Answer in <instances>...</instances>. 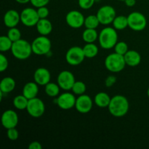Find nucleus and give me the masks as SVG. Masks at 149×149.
<instances>
[{
	"label": "nucleus",
	"instance_id": "f257e3e1",
	"mask_svg": "<svg viewBox=\"0 0 149 149\" xmlns=\"http://www.w3.org/2000/svg\"><path fill=\"white\" fill-rule=\"evenodd\" d=\"M130 109V103L127 98L122 95H116L111 99L108 107L109 111L114 117H122L127 113Z\"/></svg>",
	"mask_w": 149,
	"mask_h": 149
},
{
	"label": "nucleus",
	"instance_id": "f03ea898",
	"mask_svg": "<svg viewBox=\"0 0 149 149\" xmlns=\"http://www.w3.org/2000/svg\"><path fill=\"white\" fill-rule=\"evenodd\" d=\"M99 45L104 49L113 48L118 42V34L116 30L112 27H105L99 33Z\"/></svg>",
	"mask_w": 149,
	"mask_h": 149
},
{
	"label": "nucleus",
	"instance_id": "7ed1b4c3",
	"mask_svg": "<svg viewBox=\"0 0 149 149\" xmlns=\"http://www.w3.org/2000/svg\"><path fill=\"white\" fill-rule=\"evenodd\" d=\"M11 52L16 59L20 61L28 59L33 53L31 44L25 39H19L13 42L11 48Z\"/></svg>",
	"mask_w": 149,
	"mask_h": 149
},
{
	"label": "nucleus",
	"instance_id": "20e7f679",
	"mask_svg": "<svg viewBox=\"0 0 149 149\" xmlns=\"http://www.w3.org/2000/svg\"><path fill=\"white\" fill-rule=\"evenodd\" d=\"M126 65L124 55L116 52L109 54L105 59V66L106 69L111 73H118L122 71Z\"/></svg>",
	"mask_w": 149,
	"mask_h": 149
},
{
	"label": "nucleus",
	"instance_id": "39448f33",
	"mask_svg": "<svg viewBox=\"0 0 149 149\" xmlns=\"http://www.w3.org/2000/svg\"><path fill=\"white\" fill-rule=\"evenodd\" d=\"M33 53L37 55H48L51 51L52 43L47 36L40 35L33 40L31 43Z\"/></svg>",
	"mask_w": 149,
	"mask_h": 149
},
{
	"label": "nucleus",
	"instance_id": "423d86ee",
	"mask_svg": "<svg viewBox=\"0 0 149 149\" xmlns=\"http://www.w3.org/2000/svg\"><path fill=\"white\" fill-rule=\"evenodd\" d=\"M128 27L135 31H141L147 26V19L140 12H132L127 16Z\"/></svg>",
	"mask_w": 149,
	"mask_h": 149
},
{
	"label": "nucleus",
	"instance_id": "0eeeda50",
	"mask_svg": "<svg viewBox=\"0 0 149 149\" xmlns=\"http://www.w3.org/2000/svg\"><path fill=\"white\" fill-rule=\"evenodd\" d=\"M85 58L83 48L79 46L71 47L67 50L65 54V61L68 64L73 66L80 65Z\"/></svg>",
	"mask_w": 149,
	"mask_h": 149
},
{
	"label": "nucleus",
	"instance_id": "6e6552de",
	"mask_svg": "<svg viewBox=\"0 0 149 149\" xmlns=\"http://www.w3.org/2000/svg\"><path fill=\"white\" fill-rule=\"evenodd\" d=\"M96 15L100 24L107 26L113 23L116 16V13L115 9L112 6L104 5L99 8Z\"/></svg>",
	"mask_w": 149,
	"mask_h": 149
},
{
	"label": "nucleus",
	"instance_id": "1a4fd4ad",
	"mask_svg": "<svg viewBox=\"0 0 149 149\" xmlns=\"http://www.w3.org/2000/svg\"><path fill=\"white\" fill-rule=\"evenodd\" d=\"M39 19L37 10L32 7H26L20 13V22L27 27L36 26Z\"/></svg>",
	"mask_w": 149,
	"mask_h": 149
},
{
	"label": "nucleus",
	"instance_id": "9d476101",
	"mask_svg": "<svg viewBox=\"0 0 149 149\" xmlns=\"http://www.w3.org/2000/svg\"><path fill=\"white\" fill-rule=\"evenodd\" d=\"M28 113L33 118H39L45 113V105L39 97L30 99L26 108Z\"/></svg>",
	"mask_w": 149,
	"mask_h": 149
},
{
	"label": "nucleus",
	"instance_id": "9b49d317",
	"mask_svg": "<svg viewBox=\"0 0 149 149\" xmlns=\"http://www.w3.org/2000/svg\"><path fill=\"white\" fill-rule=\"evenodd\" d=\"M75 81L76 79L74 74H72V72L67 70L60 72L57 78V83L60 87L65 91L71 90Z\"/></svg>",
	"mask_w": 149,
	"mask_h": 149
},
{
	"label": "nucleus",
	"instance_id": "f8f14e48",
	"mask_svg": "<svg viewBox=\"0 0 149 149\" xmlns=\"http://www.w3.org/2000/svg\"><path fill=\"white\" fill-rule=\"evenodd\" d=\"M77 98L74 93L65 92L62 93L56 99V103L62 110H70L75 107Z\"/></svg>",
	"mask_w": 149,
	"mask_h": 149
},
{
	"label": "nucleus",
	"instance_id": "ddd939ff",
	"mask_svg": "<svg viewBox=\"0 0 149 149\" xmlns=\"http://www.w3.org/2000/svg\"><path fill=\"white\" fill-rule=\"evenodd\" d=\"M85 17L82 13L78 10H71L65 16L67 25L72 29H80L84 26Z\"/></svg>",
	"mask_w": 149,
	"mask_h": 149
},
{
	"label": "nucleus",
	"instance_id": "4468645a",
	"mask_svg": "<svg viewBox=\"0 0 149 149\" xmlns=\"http://www.w3.org/2000/svg\"><path fill=\"white\" fill-rule=\"evenodd\" d=\"M93 106V101L91 97L87 95H81L76 100L75 108L80 113H87L92 110Z\"/></svg>",
	"mask_w": 149,
	"mask_h": 149
},
{
	"label": "nucleus",
	"instance_id": "2eb2a0df",
	"mask_svg": "<svg viewBox=\"0 0 149 149\" xmlns=\"http://www.w3.org/2000/svg\"><path fill=\"white\" fill-rule=\"evenodd\" d=\"M18 121L19 119L17 113L11 109L6 110L1 115V125L7 130L16 127L18 124Z\"/></svg>",
	"mask_w": 149,
	"mask_h": 149
},
{
	"label": "nucleus",
	"instance_id": "dca6fc26",
	"mask_svg": "<svg viewBox=\"0 0 149 149\" xmlns=\"http://www.w3.org/2000/svg\"><path fill=\"white\" fill-rule=\"evenodd\" d=\"M50 72L45 67L38 68L33 74V80L39 85L45 86L50 82Z\"/></svg>",
	"mask_w": 149,
	"mask_h": 149
},
{
	"label": "nucleus",
	"instance_id": "f3484780",
	"mask_svg": "<svg viewBox=\"0 0 149 149\" xmlns=\"http://www.w3.org/2000/svg\"><path fill=\"white\" fill-rule=\"evenodd\" d=\"M3 20L6 27H16L20 22V14L15 10H9L4 14Z\"/></svg>",
	"mask_w": 149,
	"mask_h": 149
},
{
	"label": "nucleus",
	"instance_id": "a211bd4d",
	"mask_svg": "<svg viewBox=\"0 0 149 149\" xmlns=\"http://www.w3.org/2000/svg\"><path fill=\"white\" fill-rule=\"evenodd\" d=\"M39 93V84L35 81H29L23 86L22 94L27 97L29 100L34 98Z\"/></svg>",
	"mask_w": 149,
	"mask_h": 149
},
{
	"label": "nucleus",
	"instance_id": "6ab92c4d",
	"mask_svg": "<svg viewBox=\"0 0 149 149\" xmlns=\"http://www.w3.org/2000/svg\"><path fill=\"white\" fill-rule=\"evenodd\" d=\"M124 58L126 65L130 67L137 66L141 62V54L136 50H128L127 52L124 55Z\"/></svg>",
	"mask_w": 149,
	"mask_h": 149
},
{
	"label": "nucleus",
	"instance_id": "aec40b11",
	"mask_svg": "<svg viewBox=\"0 0 149 149\" xmlns=\"http://www.w3.org/2000/svg\"><path fill=\"white\" fill-rule=\"evenodd\" d=\"M38 33L42 36H48L52 31V24L47 18L39 19L36 25Z\"/></svg>",
	"mask_w": 149,
	"mask_h": 149
},
{
	"label": "nucleus",
	"instance_id": "412c9836",
	"mask_svg": "<svg viewBox=\"0 0 149 149\" xmlns=\"http://www.w3.org/2000/svg\"><path fill=\"white\" fill-rule=\"evenodd\" d=\"M15 81L10 77H4L0 82V91L7 95L11 93L15 88Z\"/></svg>",
	"mask_w": 149,
	"mask_h": 149
},
{
	"label": "nucleus",
	"instance_id": "4be33fe9",
	"mask_svg": "<svg viewBox=\"0 0 149 149\" xmlns=\"http://www.w3.org/2000/svg\"><path fill=\"white\" fill-rule=\"evenodd\" d=\"M111 97L106 93L100 92L97 93L94 97V103L99 108H108Z\"/></svg>",
	"mask_w": 149,
	"mask_h": 149
},
{
	"label": "nucleus",
	"instance_id": "5701e85b",
	"mask_svg": "<svg viewBox=\"0 0 149 149\" xmlns=\"http://www.w3.org/2000/svg\"><path fill=\"white\" fill-rule=\"evenodd\" d=\"M98 33L94 29H86L82 33V39L86 43H94L98 39Z\"/></svg>",
	"mask_w": 149,
	"mask_h": 149
},
{
	"label": "nucleus",
	"instance_id": "b1692460",
	"mask_svg": "<svg viewBox=\"0 0 149 149\" xmlns=\"http://www.w3.org/2000/svg\"><path fill=\"white\" fill-rule=\"evenodd\" d=\"M29 100V99L25 97L23 94L15 96L13 99V106L17 110H26Z\"/></svg>",
	"mask_w": 149,
	"mask_h": 149
},
{
	"label": "nucleus",
	"instance_id": "393cba45",
	"mask_svg": "<svg viewBox=\"0 0 149 149\" xmlns=\"http://www.w3.org/2000/svg\"><path fill=\"white\" fill-rule=\"evenodd\" d=\"M113 27L116 30L122 31L128 27V20L127 17L125 15H118L113 20Z\"/></svg>",
	"mask_w": 149,
	"mask_h": 149
},
{
	"label": "nucleus",
	"instance_id": "a878e982",
	"mask_svg": "<svg viewBox=\"0 0 149 149\" xmlns=\"http://www.w3.org/2000/svg\"><path fill=\"white\" fill-rule=\"evenodd\" d=\"M84 55L87 58H93L98 54V47L94 43H86V45L83 47Z\"/></svg>",
	"mask_w": 149,
	"mask_h": 149
},
{
	"label": "nucleus",
	"instance_id": "bb28decb",
	"mask_svg": "<svg viewBox=\"0 0 149 149\" xmlns=\"http://www.w3.org/2000/svg\"><path fill=\"white\" fill-rule=\"evenodd\" d=\"M61 87L58 83L49 82L45 86V92L47 95L50 97H55L60 94Z\"/></svg>",
	"mask_w": 149,
	"mask_h": 149
},
{
	"label": "nucleus",
	"instance_id": "cd10ccee",
	"mask_svg": "<svg viewBox=\"0 0 149 149\" xmlns=\"http://www.w3.org/2000/svg\"><path fill=\"white\" fill-rule=\"evenodd\" d=\"M99 24H100V21L96 15H90L85 17L84 26H85L86 29H96L98 27Z\"/></svg>",
	"mask_w": 149,
	"mask_h": 149
},
{
	"label": "nucleus",
	"instance_id": "c85d7f7f",
	"mask_svg": "<svg viewBox=\"0 0 149 149\" xmlns=\"http://www.w3.org/2000/svg\"><path fill=\"white\" fill-rule=\"evenodd\" d=\"M13 42L7 36H1L0 37V51L5 52L11 50Z\"/></svg>",
	"mask_w": 149,
	"mask_h": 149
},
{
	"label": "nucleus",
	"instance_id": "c756f323",
	"mask_svg": "<svg viewBox=\"0 0 149 149\" xmlns=\"http://www.w3.org/2000/svg\"><path fill=\"white\" fill-rule=\"evenodd\" d=\"M86 90H87L86 84L81 81H76L71 88L72 93L76 95H81L84 94Z\"/></svg>",
	"mask_w": 149,
	"mask_h": 149
},
{
	"label": "nucleus",
	"instance_id": "7c9ffc66",
	"mask_svg": "<svg viewBox=\"0 0 149 149\" xmlns=\"http://www.w3.org/2000/svg\"><path fill=\"white\" fill-rule=\"evenodd\" d=\"M7 36L13 41V42L19 40L21 39V32L17 28L13 27L9 29L8 32H7Z\"/></svg>",
	"mask_w": 149,
	"mask_h": 149
},
{
	"label": "nucleus",
	"instance_id": "2f4dec72",
	"mask_svg": "<svg viewBox=\"0 0 149 149\" xmlns=\"http://www.w3.org/2000/svg\"><path fill=\"white\" fill-rule=\"evenodd\" d=\"M113 48L115 52L122 55H125L129 50L127 44L125 42H118Z\"/></svg>",
	"mask_w": 149,
	"mask_h": 149
},
{
	"label": "nucleus",
	"instance_id": "473e14b6",
	"mask_svg": "<svg viewBox=\"0 0 149 149\" xmlns=\"http://www.w3.org/2000/svg\"><path fill=\"white\" fill-rule=\"evenodd\" d=\"M96 0H78V4L82 10H89L94 5Z\"/></svg>",
	"mask_w": 149,
	"mask_h": 149
},
{
	"label": "nucleus",
	"instance_id": "72a5a7b5",
	"mask_svg": "<svg viewBox=\"0 0 149 149\" xmlns=\"http://www.w3.org/2000/svg\"><path fill=\"white\" fill-rule=\"evenodd\" d=\"M7 135L8 139L10 140V141H16V140L18 139V137H19L18 130L16 129V127L10 128V129L7 130Z\"/></svg>",
	"mask_w": 149,
	"mask_h": 149
},
{
	"label": "nucleus",
	"instance_id": "f704fd0d",
	"mask_svg": "<svg viewBox=\"0 0 149 149\" xmlns=\"http://www.w3.org/2000/svg\"><path fill=\"white\" fill-rule=\"evenodd\" d=\"M8 59H7V57L1 52V53L0 54V71H1V72H4V71H6V70L7 69V68H8Z\"/></svg>",
	"mask_w": 149,
	"mask_h": 149
},
{
	"label": "nucleus",
	"instance_id": "c9c22d12",
	"mask_svg": "<svg viewBox=\"0 0 149 149\" xmlns=\"http://www.w3.org/2000/svg\"><path fill=\"white\" fill-rule=\"evenodd\" d=\"M36 10H37L38 15H39V17L40 19L47 18L49 14V10H48V8L46 6L39 7V8H37Z\"/></svg>",
	"mask_w": 149,
	"mask_h": 149
},
{
	"label": "nucleus",
	"instance_id": "e433bc0d",
	"mask_svg": "<svg viewBox=\"0 0 149 149\" xmlns=\"http://www.w3.org/2000/svg\"><path fill=\"white\" fill-rule=\"evenodd\" d=\"M31 4L36 8L47 6L49 2V0H31Z\"/></svg>",
	"mask_w": 149,
	"mask_h": 149
},
{
	"label": "nucleus",
	"instance_id": "4c0bfd02",
	"mask_svg": "<svg viewBox=\"0 0 149 149\" xmlns=\"http://www.w3.org/2000/svg\"><path fill=\"white\" fill-rule=\"evenodd\" d=\"M116 82V77L113 75H110L105 80V84L107 87H111Z\"/></svg>",
	"mask_w": 149,
	"mask_h": 149
},
{
	"label": "nucleus",
	"instance_id": "58836bf2",
	"mask_svg": "<svg viewBox=\"0 0 149 149\" xmlns=\"http://www.w3.org/2000/svg\"><path fill=\"white\" fill-rule=\"evenodd\" d=\"M29 149H42V146L38 141H33L29 145Z\"/></svg>",
	"mask_w": 149,
	"mask_h": 149
},
{
	"label": "nucleus",
	"instance_id": "ea45409f",
	"mask_svg": "<svg viewBox=\"0 0 149 149\" xmlns=\"http://www.w3.org/2000/svg\"><path fill=\"white\" fill-rule=\"evenodd\" d=\"M136 1L137 0H125V3L126 4V6L131 7L135 5V3H136Z\"/></svg>",
	"mask_w": 149,
	"mask_h": 149
},
{
	"label": "nucleus",
	"instance_id": "a19ab883",
	"mask_svg": "<svg viewBox=\"0 0 149 149\" xmlns=\"http://www.w3.org/2000/svg\"><path fill=\"white\" fill-rule=\"evenodd\" d=\"M31 0H15L16 2L19 3V4H27V3L30 2Z\"/></svg>",
	"mask_w": 149,
	"mask_h": 149
},
{
	"label": "nucleus",
	"instance_id": "79ce46f5",
	"mask_svg": "<svg viewBox=\"0 0 149 149\" xmlns=\"http://www.w3.org/2000/svg\"><path fill=\"white\" fill-rule=\"evenodd\" d=\"M147 95H148V97H149V87L148 88V90H147Z\"/></svg>",
	"mask_w": 149,
	"mask_h": 149
},
{
	"label": "nucleus",
	"instance_id": "37998d69",
	"mask_svg": "<svg viewBox=\"0 0 149 149\" xmlns=\"http://www.w3.org/2000/svg\"><path fill=\"white\" fill-rule=\"evenodd\" d=\"M119 1H125V0H119Z\"/></svg>",
	"mask_w": 149,
	"mask_h": 149
},
{
	"label": "nucleus",
	"instance_id": "c03bdc74",
	"mask_svg": "<svg viewBox=\"0 0 149 149\" xmlns=\"http://www.w3.org/2000/svg\"><path fill=\"white\" fill-rule=\"evenodd\" d=\"M137 1H138V0H137Z\"/></svg>",
	"mask_w": 149,
	"mask_h": 149
}]
</instances>
